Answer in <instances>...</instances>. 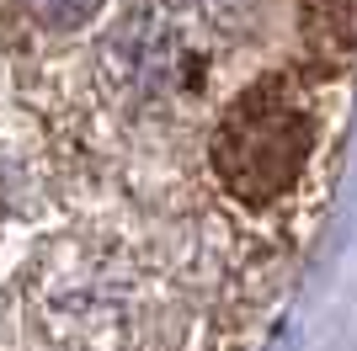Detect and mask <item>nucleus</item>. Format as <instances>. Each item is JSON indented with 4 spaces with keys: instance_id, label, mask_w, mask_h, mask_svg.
<instances>
[{
    "instance_id": "f257e3e1",
    "label": "nucleus",
    "mask_w": 357,
    "mask_h": 351,
    "mask_svg": "<svg viewBox=\"0 0 357 351\" xmlns=\"http://www.w3.org/2000/svg\"><path fill=\"white\" fill-rule=\"evenodd\" d=\"M320 149V117L294 75H261L240 86L208 128V171L229 203L272 213L283 208Z\"/></svg>"
},
{
    "instance_id": "f03ea898",
    "label": "nucleus",
    "mask_w": 357,
    "mask_h": 351,
    "mask_svg": "<svg viewBox=\"0 0 357 351\" xmlns=\"http://www.w3.org/2000/svg\"><path fill=\"white\" fill-rule=\"evenodd\" d=\"M11 6L38 38H75L107 11V0H11Z\"/></svg>"
}]
</instances>
